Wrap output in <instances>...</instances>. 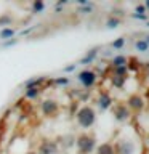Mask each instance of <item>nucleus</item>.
Instances as JSON below:
<instances>
[{"mask_svg":"<svg viewBox=\"0 0 149 154\" xmlns=\"http://www.w3.org/2000/svg\"><path fill=\"white\" fill-rule=\"evenodd\" d=\"M112 64H114V67L127 66V58H125V56H115L114 60H112Z\"/></svg>","mask_w":149,"mask_h":154,"instance_id":"14","label":"nucleus"},{"mask_svg":"<svg viewBox=\"0 0 149 154\" xmlns=\"http://www.w3.org/2000/svg\"><path fill=\"white\" fill-rule=\"evenodd\" d=\"M16 42H18V38H11V40H7V42H3V43H2V47H11V45H14Z\"/></svg>","mask_w":149,"mask_h":154,"instance_id":"21","label":"nucleus"},{"mask_svg":"<svg viewBox=\"0 0 149 154\" xmlns=\"http://www.w3.org/2000/svg\"><path fill=\"white\" fill-rule=\"evenodd\" d=\"M135 146L130 141H122L119 143V154H133Z\"/></svg>","mask_w":149,"mask_h":154,"instance_id":"10","label":"nucleus"},{"mask_svg":"<svg viewBox=\"0 0 149 154\" xmlns=\"http://www.w3.org/2000/svg\"><path fill=\"white\" fill-rule=\"evenodd\" d=\"M38 154H56L58 152V148L56 144L50 141V140H45L43 143H40V146H38Z\"/></svg>","mask_w":149,"mask_h":154,"instance_id":"5","label":"nucleus"},{"mask_svg":"<svg viewBox=\"0 0 149 154\" xmlns=\"http://www.w3.org/2000/svg\"><path fill=\"white\" fill-rule=\"evenodd\" d=\"M146 7H147V8H149V2H146Z\"/></svg>","mask_w":149,"mask_h":154,"instance_id":"27","label":"nucleus"},{"mask_svg":"<svg viewBox=\"0 0 149 154\" xmlns=\"http://www.w3.org/2000/svg\"><path fill=\"white\" fill-rule=\"evenodd\" d=\"M2 140H3V135H2V132H0V144H2Z\"/></svg>","mask_w":149,"mask_h":154,"instance_id":"24","label":"nucleus"},{"mask_svg":"<svg viewBox=\"0 0 149 154\" xmlns=\"http://www.w3.org/2000/svg\"><path fill=\"white\" fill-rule=\"evenodd\" d=\"M77 80H79V84L82 87L90 88V87H93L96 84L98 75H96V72H93L91 69H84V71H80L79 74H77Z\"/></svg>","mask_w":149,"mask_h":154,"instance_id":"4","label":"nucleus"},{"mask_svg":"<svg viewBox=\"0 0 149 154\" xmlns=\"http://www.w3.org/2000/svg\"><path fill=\"white\" fill-rule=\"evenodd\" d=\"M75 119H77L79 127L90 128L91 125L95 124V120H96V112H95V109L91 108V106H82V108L77 111Z\"/></svg>","mask_w":149,"mask_h":154,"instance_id":"1","label":"nucleus"},{"mask_svg":"<svg viewBox=\"0 0 149 154\" xmlns=\"http://www.w3.org/2000/svg\"><path fill=\"white\" fill-rule=\"evenodd\" d=\"M40 93H42V87H40V88H26V90H24V96H26V100H31V101L37 100L38 96H40Z\"/></svg>","mask_w":149,"mask_h":154,"instance_id":"9","label":"nucleus"},{"mask_svg":"<svg viewBox=\"0 0 149 154\" xmlns=\"http://www.w3.org/2000/svg\"><path fill=\"white\" fill-rule=\"evenodd\" d=\"M67 82H69V79H56L55 84H58V85H64V84H67Z\"/></svg>","mask_w":149,"mask_h":154,"instance_id":"23","label":"nucleus"},{"mask_svg":"<svg viewBox=\"0 0 149 154\" xmlns=\"http://www.w3.org/2000/svg\"><path fill=\"white\" fill-rule=\"evenodd\" d=\"M45 82V77H38V79H29L24 82V88H40V85Z\"/></svg>","mask_w":149,"mask_h":154,"instance_id":"8","label":"nucleus"},{"mask_svg":"<svg viewBox=\"0 0 149 154\" xmlns=\"http://www.w3.org/2000/svg\"><path fill=\"white\" fill-rule=\"evenodd\" d=\"M119 23H120V21H119L117 18H109L108 21H106V26H108L109 29H114V27L119 26Z\"/></svg>","mask_w":149,"mask_h":154,"instance_id":"18","label":"nucleus"},{"mask_svg":"<svg viewBox=\"0 0 149 154\" xmlns=\"http://www.w3.org/2000/svg\"><path fill=\"white\" fill-rule=\"evenodd\" d=\"M111 103H112V100H111V96L106 93V91H103V93L99 95V98H98V106L101 109H108Z\"/></svg>","mask_w":149,"mask_h":154,"instance_id":"7","label":"nucleus"},{"mask_svg":"<svg viewBox=\"0 0 149 154\" xmlns=\"http://www.w3.org/2000/svg\"><path fill=\"white\" fill-rule=\"evenodd\" d=\"M146 38H147V40H146V43H147V45H149V35H147Z\"/></svg>","mask_w":149,"mask_h":154,"instance_id":"26","label":"nucleus"},{"mask_svg":"<svg viewBox=\"0 0 149 154\" xmlns=\"http://www.w3.org/2000/svg\"><path fill=\"white\" fill-rule=\"evenodd\" d=\"M11 21H13V18L10 16V14H7V16H2V18H0V26L7 27V26H8V24L11 23Z\"/></svg>","mask_w":149,"mask_h":154,"instance_id":"19","label":"nucleus"},{"mask_svg":"<svg viewBox=\"0 0 149 154\" xmlns=\"http://www.w3.org/2000/svg\"><path fill=\"white\" fill-rule=\"evenodd\" d=\"M40 111L47 117H55L58 111H59V103L53 98H43L40 101Z\"/></svg>","mask_w":149,"mask_h":154,"instance_id":"2","label":"nucleus"},{"mask_svg":"<svg viewBox=\"0 0 149 154\" xmlns=\"http://www.w3.org/2000/svg\"><path fill=\"white\" fill-rule=\"evenodd\" d=\"M128 104L132 106V108L138 109V108H141V106H143V101H141V98H138V96H132V98L128 100Z\"/></svg>","mask_w":149,"mask_h":154,"instance_id":"15","label":"nucleus"},{"mask_svg":"<svg viewBox=\"0 0 149 154\" xmlns=\"http://www.w3.org/2000/svg\"><path fill=\"white\" fill-rule=\"evenodd\" d=\"M135 48H136L138 51H147L149 45L146 43V40H138L136 43H135Z\"/></svg>","mask_w":149,"mask_h":154,"instance_id":"17","label":"nucleus"},{"mask_svg":"<svg viewBox=\"0 0 149 154\" xmlns=\"http://www.w3.org/2000/svg\"><path fill=\"white\" fill-rule=\"evenodd\" d=\"M114 114H115V117H117L119 120H125L128 117V111H127L125 106H117L115 111H114Z\"/></svg>","mask_w":149,"mask_h":154,"instance_id":"11","label":"nucleus"},{"mask_svg":"<svg viewBox=\"0 0 149 154\" xmlns=\"http://www.w3.org/2000/svg\"><path fill=\"white\" fill-rule=\"evenodd\" d=\"M27 154H38L37 151H31V152H27Z\"/></svg>","mask_w":149,"mask_h":154,"instance_id":"25","label":"nucleus"},{"mask_svg":"<svg viewBox=\"0 0 149 154\" xmlns=\"http://www.w3.org/2000/svg\"><path fill=\"white\" fill-rule=\"evenodd\" d=\"M95 58H96V50H91L85 58H82V60H80V64H87V63H91V61L95 60Z\"/></svg>","mask_w":149,"mask_h":154,"instance_id":"16","label":"nucleus"},{"mask_svg":"<svg viewBox=\"0 0 149 154\" xmlns=\"http://www.w3.org/2000/svg\"><path fill=\"white\" fill-rule=\"evenodd\" d=\"M45 8H47V3H45V2H34V3L31 5L32 13H35V14L43 13V11H45Z\"/></svg>","mask_w":149,"mask_h":154,"instance_id":"12","label":"nucleus"},{"mask_svg":"<svg viewBox=\"0 0 149 154\" xmlns=\"http://www.w3.org/2000/svg\"><path fill=\"white\" fill-rule=\"evenodd\" d=\"M93 148H95V138L91 135L84 133L77 138V149H79L80 154H90L93 151Z\"/></svg>","mask_w":149,"mask_h":154,"instance_id":"3","label":"nucleus"},{"mask_svg":"<svg viewBox=\"0 0 149 154\" xmlns=\"http://www.w3.org/2000/svg\"><path fill=\"white\" fill-rule=\"evenodd\" d=\"M123 43H125V38H117L115 42H112V48H122L123 47Z\"/></svg>","mask_w":149,"mask_h":154,"instance_id":"20","label":"nucleus"},{"mask_svg":"<svg viewBox=\"0 0 149 154\" xmlns=\"http://www.w3.org/2000/svg\"><path fill=\"white\" fill-rule=\"evenodd\" d=\"M14 35H16V29H13V27H2L0 29V40L2 42L11 40V38H14Z\"/></svg>","mask_w":149,"mask_h":154,"instance_id":"6","label":"nucleus"},{"mask_svg":"<svg viewBox=\"0 0 149 154\" xmlns=\"http://www.w3.org/2000/svg\"><path fill=\"white\" fill-rule=\"evenodd\" d=\"M75 67H77V64H71V66H66L62 71H64V72H72V71L75 69Z\"/></svg>","mask_w":149,"mask_h":154,"instance_id":"22","label":"nucleus"},{"mask_svg":"<svg viewBox=\"0 0 149 154\" xmlns=\"http://www.w3.org/2000/svg\"><path fill=\"white\" fill-rule=\"evenodd\" d=\"M98 154H114V148L108 143H103L98 148Z\"/></svg>","mask_w":149,"mask_h":154,"instance_id":"13","label":"nucleus"}]
</instances>
